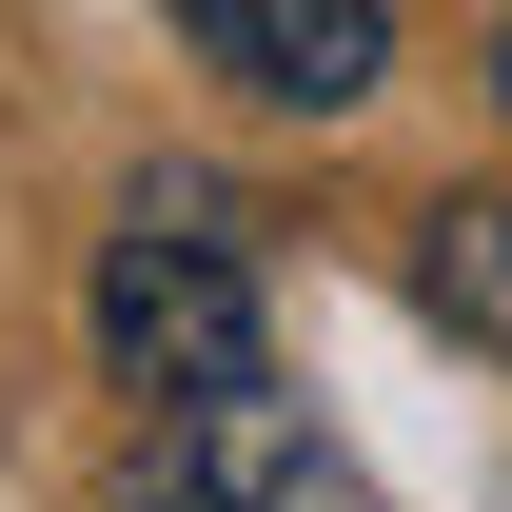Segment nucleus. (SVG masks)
<instances>
[{
  "label": "nucleus",
  "mask_w": 512,
  "mask_h": 512,
  "mask_svg": "<svg viewBox=\"0 0 512 512\" xmlns=\"http://www.w3.org/2000/svg\"><path fill=\"white\" fill-rule=\"evenodd\" d=\"M138 512H355V473H335L276 394H197V414H158Z\"/></svg>",
  "instance_id": "nucleus-3"
},
{
  "label": "nucleus",
  "mask_w": 512,
  "mask_h": 512,
  "mask_svg": "<svg viewBox=\"0 0 512 512\" xmlns=\"http://www.w3.org/2000/svg\"><path fill=\"white\" fill-rule=\"evenodd\" d=\"M197 79H237V99H276V119H355L394 79V0H178Z\"/></svg>",
  "instance_id": "nucleus-2"
},
{
  "label": "nucleus",
  "mask_w": 512,
  "mask_h": 512,
  "mask_svg": "<svg viewBox=\"0 0 512 512\" xmlns=\"http://www.w3.org/2000/svg\"><path fill=\"white\" fill-rule=\"evenodd\" d=\"M493 119H512V0H493Z\"/></svg>",
  "instance_id": "nucleus-5"
},
{
  "label": "nucleus",
  "mask_w": 512,
  "mask_h": 512,
  "mask_svg": "<svg viewBox=\"0 0 512 512\" xmlns=\"http://www.w3.org/2000/svg\"><path fill=\"white\" fill-rule=\"evenodd\" d=\"M99 355L119 394L197 414V394H276V296H256V217L217 178H138L99 237Z\"/></svg>",
  "instance_id": "nucleus-1"
},
{
  "label": "nucleus",
  "mask_w": 512,
  "mask_h": 512,
  "mask_svg": "<svg viewBox=\"0 0 512 512\" xmlns=\"http://www.w3.org/2000/svg\"><path fill=\"white\" fill-rule=\"evenodd\" d=\"M414 316H434V335H473V355L512 375V197H473V178H453L434 217H414Z\"/></svg>",
  "instance_id": "nucleus-4"
}]
</instances>
